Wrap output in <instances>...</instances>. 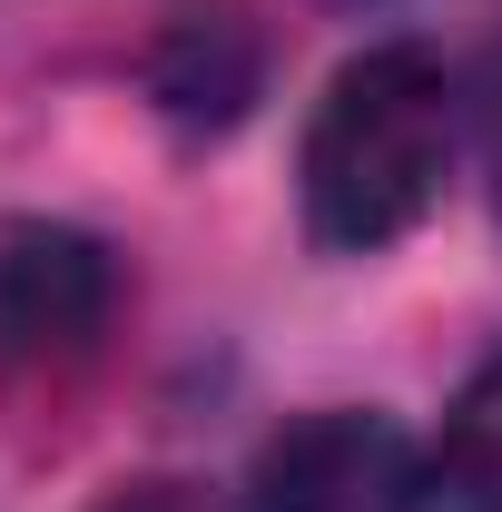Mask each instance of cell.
Segmentation results:
<instances>
[{
	"label": "cell",
	"mask_w": 502,
	"mask_h": 512,
	"mask_svg": "<svg viewBox=\"0 0 502 512\" xmlns=\"http://www.w3.org/2000/svg\"><path fill=\"white\" fill-rule=\"evenodd\" d=\"M434 453H414V434L394 414L365 404H325L306 424H286L256 453L247 512H434Z\"/></svg>",
	"instance_id": "obj_2"
},
{
	"label": "cell",
	"mask_w": 502,
	"mask_h": 512,
	"mask_svg": "<svg viewBox=\"0 0 502 512\" xmlns=\"http://www.w3.org/2000/svg\"><path fill=\"white\" fill-rule=\"evenodd\" d=\"M148 89H158V109L188 128V138L237 128L247 99H256V40H247V20H237V10H178L168 40H158V60H148Z\"/></svg>",
	"instance_id": "obj_4"
},
{
	"label": "cell",
	"mask_w": 502,
	"mask_h": 512,
	"mask_svg": "<svg viewBox=\"0 0 502 512\" xmlns=\"http://www.w3.org/2000/svg\"><path fill=\"white\" fill-rule=\"evenodd\" d=\"M463 109H473V158H483V188H493V207H502V20H493V40H483V60H473Z\"/></svg>",
	"instance_id": "obj_6"
},
{
	"label": "cell",
	"mask_w": 502,
	"mask_h": 512,
	"mask_svg": "<svg viewBox=\"0 0 502 512\" xmlns=\"http://www.w3.org/2000/svg\"><path fill=\"white\" fill-rule=\"evenodd\" d=\"M434 493L453 512H502V355L473 365L434 444Z\"/></svg>",
	"instance_id": "obj_5"
},
{
	"label": "cell",
	"mask_w": 502,
	"mask_h": 512,
	"mask_svg": "<svg viewBox=\"0 0 502 512\" xmlns=\"http://www.w3.org/2000/svg\"><path fill=\"white\" fill-rule=\"evenodd\" d=\"M453 69L424 40H375L325 79L306 119V237L335 256H375L404 227H424V207L443 197L453 168Z\"/></svg>",
	"instance_id": "obj_1"
},
{
	"label": "cell",
	"mask_w": 502,
	"mask_h": 512,
	"mask_svg": "<svg viewBox=\"0 0 502 512\" xmlns=\"http://www.w3.org/2000/svg\"><path fill=\"white\" fill-rule=\"evenodd\" d=\"M119 316V266L99 237L50 227V217H20L0 227V365H79L99 355V335Z\"/></svg>",
	"instance_id": "obj_3"
},
{
	"label": "cell",
	"mask_w": 502,
	"mask_h": 512,
	"mask_svg": "<svg viewBox=\"0 0 502 512\" xmlns=\"http://www.w3.org/2000/svg\"><path fill=\"white\" fill-rule=\"evenodd\" d=\"M89 512H217L197 483H178V473H138V483H109Z\"/></svg>",
	"instance_id": "obj_7"
}]
</instances>
